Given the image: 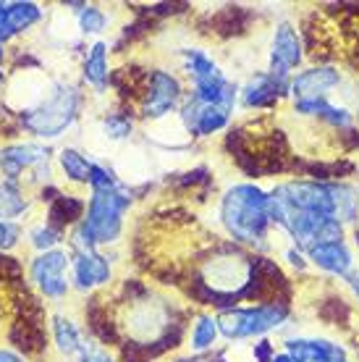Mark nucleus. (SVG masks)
Wrapping results in <instances>:
<instances>
[{
    "label": "nucleus",
    "mask_w": 359,
    "mask_h": 362,
    "mask_svg": "<svg viewBox=\"0 0 359 362\" xmlns=\"http://www.w3.org/2000/svg\"><path fill=\"white\" fill-rule=\"evenodd\" d=\"M218 218L223 231L236 245L254 247L257 252H265L273 247V221H270V192L252 181L231 184L220 194L218 202Z\"/></svg>",
    "instance_id": "nucleus-1"
},
{
    "label": "nucleus",
    "mask_w": 359,
    "mask_h": 362,
    "mask_svg": "<svg viewBox=\"0 0 359 362\" xmlns=\"http://www.w3.org/2000/svg\"><path fill=\"white\" fill-rule=\"evenodd\" d=\"M254 257L244 252L242 247H218L199 263L197 286L202 289V299H225L231 305L236 299H247L254 276Z\"/></svg>",
    "instance_id": "nucleus-2"
},
{
    "label": "nucleus",
    "mask_w": 359,
    "mask_h": 362,
    "mask_svg": "<svg viewBox=\"0 0 359 362\" xmlns=\"http://www.w3.org/2000/svg\"><path fill=\"white\" fill-rule=\"evenodd\" d=\"M81 110V90L71 82H53L45 100L21 116V124L37 139H58L76 124Z\"/></svg>",
    "instance_id": "nucleus-3"
},
{
    "label": "nucleus",
    "mask_w": 359,
    "mask_h": 362,
    "mask_svg": "<svg viewBox=\"0 0 359 362\" xmlns=\"http://www.w3.org/2000/svg\"><path fill=\"white\" fill-rule=\"evenodd\" d=\"M131 192L124 187V181H118L113 187L102 189H90L87 199V213L81 218V226L87 228L95 247L116 245L124 234V218L131 208Z\"/></svg>",
    "instance_id": "nucleus-4"
},
{
    "label": "nucleus",
    "mask_w": 359,
    "mask_h": 362,
    "mask_svg": "<svg viewBox=\"0 0 359 362\" xmlns=\"http://www.w3.org/2000/svg\"><path fill=\"white\" fill-rule=\"evenodd\" d=\"M171 326V302L150 297V294H136V297L126 299V308L121 310V323H118V328L126 334L131 346L158 344L160 339L168 336Z\"/></svg>",
    "instance_id": "nucleus-5"
},
{
    "label": "nucleus",
    "mask_w": 359,
    "mask_h": 362,
    "mask_svg": "<svg viewBox=\"0 0 359 362\" xmlns=\"http://www.w3.org/2000/svg\"><path fill=\"white\" fill-rule=\"evenodd\" d=\"M291 308L288 302H268V305H247V308H223L218 313L220 336L228 341H247L262 339L270 331L286 326Z\"/></svg>",
    "instance_id": "nucleus-6"
},
{
    "label": "nucleus",
    "mask_w": 359,
    "mask_h": 362,
    "mask_svg": "<svg viewBox=\"0 0 359 362\" xmlns=\"http://www.w3.org/2000/svg\"><path fill=\"white\" fill-rule=\"evenodd\" d=\"M184 98H187V92L176 74L165 71V69H153V71H147L144 90L139 95V116L150 124L171 118L179 113Z\"/></svg>",
    "instance_id": "nucleus-7"
},
{
    "label": "nucleus",
    "mask_w": 359,
    "mask_h": 362,
    "mask_svg": "<svg viewBox=\"0 0 359 362\" xmlns=\"http://www.w3.org/2000/svg\"><path fill=\"white\" fill-rule=\"evenodd\" d=\"M29 279L42 297L61 302L71 289V252H66L61 247L50 252H40L29 263Z\"/></svg>",
    "instance_id": "nucleus-8"
},
{
    "label": "nucleus",
    "mask_w": 359,
    "mask_h": 362,
    "mask_svg": "<svg viewBox=\"0 0 359 362\" xmlns=\"http://www.w3.org/2000/svg\"><path fill=\"white\" fill-rule=\"evenodd\" d=\"M35 173L37 181H50V147L40 142H11L0 147V173L3 181H16L21 173Z\"/></svg>",
    "instance_id": "nucleus-9"
},
{
    "label": "nucleus",
    "mask_w": 359,
    "mask_h": 362,
    "mask_svg": "<svg viewBox=\"0 0 359 362\" xmlns=\"http://www.w3.org/2000/svg\"><path fill=\"white\" fill-rule=\"evenodd\" d=\"M286 98H291V76L268 69L254 71L239 87V108L244 110H273Z\"/></svg>",
    "instance_id": "nucleus-10"
},
{
    "label": "nucleus",
    "mask_w": 359,
    "mask_h": 362,
    "mask_svg": "<svg viewBox=\"0 0 359 362\" xmlns=\"http://www.w3.org/2000/svg\"><path fill=\"white\" fill-rule=\"evenodd\" d=\"M305 50L307 47L305 40H302V32L291 21H278L268 45V71L291 76L297 69L305 66Z\"/></svg>",
    "instance_id": "nucleus-11"
},
{
    "label": "nucleus",
    "mask_w": 359,
    "mask_h": 362,
    "mask_svg": "<svg viewBox=\"0 0 359 362\" xmlns=\"http://www.w3.org/2000/svg\"><path fill=\"white\" fill-rule=\"evenodd\" d=\"M339 87H343L341 69L333 64H317L291 76V100L331 98V92Z\"/></svg>",
    "instance_id": "nucleus-12"
},
{
    "label": "nucleus",
    "mask_w": 359,
    "mask_h": 362,
    "mask_svg": "<svg viewBox=\"0 0 359 362\" xmlns=\"http://www.w3.org/2000/svg\"><path fill=\"white\" fill-rule=\"evenodd\" d=\"M307 263L320 268L328 276H336V279L349 281L354 276V268H357V260H354V252L346 242H323V245H312L305 250Z\"/></svg>",
    "instance_id": "nucleus-13"
},
{
    "label": "nucleus",
    "mask_w": 359,
    "mask_h": 362,
    "mask_svg": "<svg viewBox=\"0 0 359 362\" xmlns=\"http://www.w3.org/2000/svg\"><path fill=\"white\" fill-rule=\"evenodd\" d=\"M113 263L100 252H71V281L79 291H95L110 284Z\"/></svg>",
    "instance_id": "nucleus-14"
},
{
    "label": "nucleus",
    "mask_w": 359,
    "mask_h": 362,
    "mask_svg": "<svg viewBox=\"0 0 359 362\" xmlns=\"http://www.w3.org/2000/svg\"><path fill=\"white\" fill-rule=\"evenodd\" d=\"M283 352L294 357V362H351L349 352L339 341L317 339V336H297L283 341Z\"/></svg>",
    "instance_id": "nucleus-15"
},
{
    "label": "nucleus",
    "mask_w": 359,
    "mask_h": 362,
    "mask_svg": "<svg viewBox=\"0 0 359 362\" xmlns=\"http://www.w3.org/2000/svg\"><path fill=\"white\" fill-rule=\"evenodd\" d=\"M108 42L105 40H95L84 55V66H81V76L90 84L95 95H105L110 84V64H108Z\"/></svg>",
    "instance_id": "nucleus-16"
},
{
    "label": "nucleus",
    "mask_w": 359,
    "mask_h": 362,
    "mask_svg": "<svg viewBox=\"0 0 359 362\" xmlns=\"http://www.w3.org/2000/svg\"><path fill=\"white\" fill-rule=\"evenodd\" d=\"M58 165H61L63 176L71 181V184H92V173H95V160H90L87 155L76 150V147H63L58 153Z\"/></svg>",
    "instance_id": "nucleus-17"
},
{
    "label": "nucleus",
    "mask_w": 359,
    "mask_h": 362,
    "mask_svg": "<svg viewBox=\"0 0 359 362\" xmlns=\"http://www.w3.org/2000/svg\"><path fill=\"white\" fill-rule=\"evenodd\" d=\"M134 134V116L129 110H113L105 113L98 124V134L105 145H121Z\"/></svg>",
    "instance_id": "nucleus-18"
},
{
    "label": "nucleus",
    "mask_w": 359,
    "mask_h": 362,
    "mask_svg": "<svg viewBox=\"0 0 359 362\" xmlns=\"http://www.w3.org/2000/svg\"><path fill=\"white\" fill-rule=\"evenodd\" d=\"M220 328H218V315L213 313H199L194 315V323L189 328V349L194 354H205L216 346Z\"/></svg>",
    "instance_id": "nucleus-19"
},
{
    "label": "nucleus",
    "mask_w": 359,
    "mask_h": 362,
    "mask_svg": "<svg viewBox=\"0 0 359 362\" xmlns=\"http://www.w3.org/2000/svg\"><path fill=\"white\" fill-rule=\"evenodd\" d=\"M53 341H55V349L63 357H76L81 344H84L79 326L69 315H63V313L53 315Z\"/></svg>",
    "instance_id": "nucleus-20"
},
{
    "label": "nucleus",
    "mask_w": 359,
    "mask_h": 362,
    "mask_svg": "<svg viewBox=\"0 0 359 362\" xmlns=\"http://www.w3.org/2000/svg\"><path fill=\"white\" fill-rule=\"evenodd\" d=\"M29 210V197L16 181H0V221L16 223Z\"/></svg>",
    "instance_id": "nucleus-21"
},
{
    "label": "nucleus",
    "mask_w": 359,
    "mask_h": 362,
    "mask_svg": "<svg viewBox=\"0 0 359 362\" xmlns=\"http://www.w3.org/2000/svg\"><path fill=\"white\" fill-rule=\"evenodd\" d=\"M110 24V16L105 11L100 8V6H87V3H81L79 11H76V29H79V35H102Z\"/></svg>",
    "instance_id": "nucleus-22"
},
{
    "label": "nucleus",
    "mask_w": 359,
    "mask_h": 362,
    "mask_svg": "<svg viewBox=\"0 0 359 362\" xmlns=\"http://www.w3.org/2000/svg\"><path fill=\"white\" fill-rule=\"evenodd\" d=\"M8 18L13 24V32L18 35V32H27L42 21V8L37 3H29V0L27 3L16 0V3H8Z\"/></svg>",
    "instance_id": "nucleus-23"
},
{
    "label": "nucleus",
    "mask_w": 359,
    "mask_h": 362,
    "mask_svg": "<svg viewBox=\"0 0 359 362\" xmlns=\"http://www.w3.org/2000/svg\"><path fill=\"white\" fill-rule=\"evenodd\" d=\"M61 242H63V234L58 231V226H53V223H37V226L29 228V245L35 247L37 255L58 250Z\"/></svg>",
    "instance_id": "nucleus-24"
},
{
    "label": "nucleus",
    "mask_w": 359,
    "mask_h": 362,
    "mask_svg": "<svg viewBox=\"0 0 359 362\" xmlns=\"http://www.w3.org/2000/svg\"><path fill=\"white\" fill-rule=\"evenodd\" d=\"M76 362H116V360H113V354L102 344H98V341H84L79 354H76Z\"/></svg>",
    "instance_id": "nucleus-25"
},
{
    "label": "nucleus",
    "mask_w": 359,
    "mask_h": 362,
    "mask_svg": "<svg viewBox=\"0 0 359 362\" xmlns=\"http://www.w3.org/2000/svg\"><path fill=\"white\" fill-rule=\"evenodd\" d=\"M18 239H21V231H18L16 223L0 221V250H3V252L13 250V247L18 245Z\"/></svg>",
    "instance_id": "nucleus-26"
},
{
    "label": "nucleus",
    "mask_w": 359,
    "mask_h": 362,
    "mask_svg": "<svg viewBox=\"0 0 359 362\" xmlns=\"http://www.w3.org/2000/svg\"><path fill=\"white\" fill-rule=\"evenodd\" d=\"M11 37H16V32H13V24L8 18V3H0V45L8 42Z\"/></svg>",
    "instance_id": "nucleus-27"
},
{
    "label": "nucleus",
    "mask_w": 359,
    "mask_h": 362,
    "mask_svg": "<svg viewBox=\"0 0 359 362\" xmlns=\"http://www.w3.org/2000/svg\"><path fill=\"white\" fill-rule=\"evenodd\" d=\"M0 362H24V357L11 349H0Z\"/></svg>",
    "instance_id": "nucleus-28"
},
{
    "label": "nucleus",
    "mask_w": 359,
    "mask_h": 362,
    "mask_svg": "<svg viewBox=\"0 0 359 362\" xmlns=\"http://www.w3.org/2000/svg\"><path fill=\"white\" fill-rule=\"evenodd\" d=\"M346 284H349V289H351V294H354V299L359 302V273H354V276H351Z\"/></svg>",
    "instance_id": "nucleus-29"
},
{
    "label": "nucleus",
    "mask_w": 359,
    "mask_h": 362,
    "mask_svg": "<svg viewBox=\"0 0 359 362\" xmlns=\"http://www.w3.org/2000/svg\"><path fill=\"white\" fill-rule=\"evenodd\" d=\"M270 362H294V357H291L288 352H283V349H281V352L273 354V360H270Z\"/></svg>",
    "instance_id": "nucleus-30"
},
{
    "label": "nucleus",
    "mask_w": 359,
    "mask_h": 362,
    "mask_svg": "<svg viewBox=\"0 0 359 362\" xmlns=\"http://www.w3.org/2000/svg\"><path fill=\"white\" fill-rule=\"evenodd\" d=\"M189 362H223V360H220V354H218L216 360H210V357H202V354H197L194 360H189Z\"/></svg>",
    "instance_id": "nucleus-31"
},
{
    "label": "nucleus",
    "mask_w": 359,
    "mask_h": 362,
    "mask_svg": "<svg viewBox=\"0 0 359 362\" xmlns=\"http://www.w3.org/2000/svg\"><path fill=\"white\" fill-rule=\"evenodd\" d=\"M3 58H6V50H3V45H0V64H3Z\"/></svg>",
    "instance_id": "nucleus-32"
},
{
    "label": "nucleus",
    "mask_w": 359,
    "mask_h": 362,
    "mask_svg": "<svg viewBox=\"0 0 359 362\" xmlns=\"http://www.w3.org/2000/svg\"><path fill=\"white\" fill-rule=\"evenodd\" d=\"M3 84H6V76H3V71H0V87H3Z\"/></svg>",
    "instance_id": "nucleus-33"
},
{
    "label": "nucleus",
    "mask_w": 359,
    "mask_h": 362,
    "mask_svg": "<svg viewBox=\"0 0 359 362\" xmlns=\"http://www.w3.org/2000/svg\"><path fill=\"white\" fill-rule=\"evenodd\" d=\"M357 124H359V105H357Z\"/></svg>",
    "instance_id": "nucleus-34"
}]
</instances>
